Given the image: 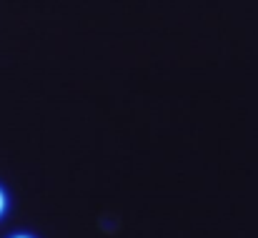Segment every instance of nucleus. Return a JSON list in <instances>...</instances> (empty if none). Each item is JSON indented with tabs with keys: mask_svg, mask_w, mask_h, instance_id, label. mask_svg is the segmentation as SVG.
Here are the masks:
<instances>
[{
	"mask_svg": "<svg viewBox=\"0 0 258 238\" xmlns=\"http://www.w3.org/2000/svg\"><path fill=\"white\" fill-rule=\"evenodd\" d=\"M20 238H25V236H20Z\"/></svg>",
	"mask_w": 258,
	"mask_h": 238,
	"instance_id": "obj_2",
	"label": "nucleus"
},
{
	"mask_svg": "<svg viewBox=\"0 0 258 238\" xmlns=\"http://www.w3.org/2000/svg\"><path fill=\"white\" fill-rule=\"evenodd\" d=\"M3 206H5V201H3V193H0V213H3Z\"/></svg>",
	"mask_w": 258,
	"mask_h": 238,
	"instance_id": "obj_1",
	"label": "nucleus"
}]
</instances>
